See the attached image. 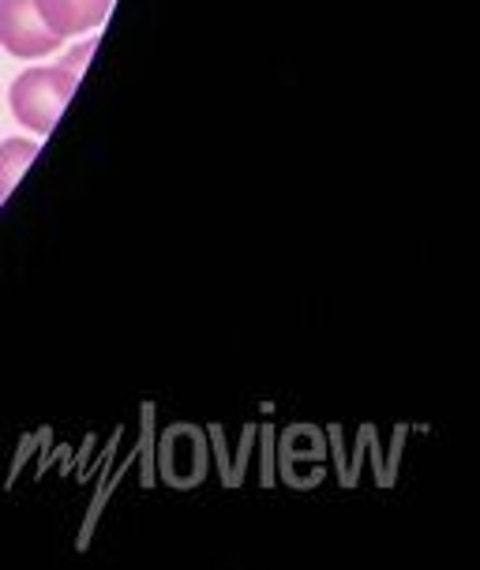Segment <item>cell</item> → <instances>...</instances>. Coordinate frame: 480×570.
<instances>
[{
	"mask_svg": "<svg viewBox=\"0 0 480 570\" xmlns=\"http://www.w3.org/2000/svg\"><path fill=\"white\" fill-rule=\"evenodd\" d=\"M79 87V71L71 65H42L27 68L12 83V114L27 131L35 136H49L60 114L68 109L71 95Z\"/></svg>",
	"mask_w": 480,
	"mask_h": 570,
	"instance_id": "obj_1",
	"label": "cell"
},
{
	"mask_svg": "<svg viewBox=\"0 0 480 570\" xmlns=\"http://www.w3.org/2000/svg\"><path fill=\"white\" fill-rule=\"evenodd\" d=\"M0 46L12 57L35 60L65 46V38L46 23L35 0H0Z\"/></svg>",
	"mask_w": 480,
	"mask_h": 570,
	"instance_id": "obj_2",
	"label": "cell"
},
{
	"mask_svg": "<svg viewBox=\"0 0 480 570\" xmlns=\"http://www.w3.org/2000/svg\"><path fill=\"white\" fill-rule=\"evenodd\" d=\"M35 4L60 38H76L106 23L114 0H35Z\"/></svg>",
	"mask_w": 480,
	"mask_h": 570,
	"instance_id": "obj_3",
	"label": "cell"
},
{
	"mask_svg": "<svg viewBox=\"0 0 480 570\" xmlns=\"http://www.w3.org/2000/svg\"><path fill=\"white\" fill-rule=\"evenodd\" d=\"M35 158H38L35 139H4L0 142V203L12 196V188L19 185V177H23Z\"/></svg>",
	"mask_w": 480,
	"mask_h": 570,
	"instance_id": "obj_4",
	"label": "cell"
}]
</instances>
